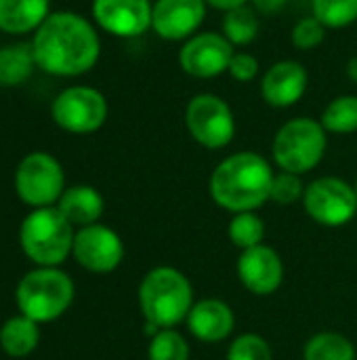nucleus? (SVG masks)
Instances as JSON below:
<instances>
[{"label":"nucleus","mask_w":357,"mask_h":360,"mask_svg":"<svg viewBox=\"0 0 357 360\" xmlns=\"http://www.w3.org/2000/svg\"><path fill=\"white\" fill-rule=\"evenodd\" d=\"M206 13L204 0H156L151 32L166 42H185L200 32Z\"/></svg>","instance_id":"obj_14"},{"label":"nucleus","mask_w":357,"mask_h":360,"mask_svg":"<svg viewBox=\"0 0 357 360\" xmlns=\"http://www.w3.org/2000/svg\"><path fill=\"white\" fill-rule=\"evenodd\" d=\"M185 127L191 139L206 150H223L236 137L234 110L215 93H198L187 101Z\"/></svg>","instance_id":"obj_8"},{"label":"nucleus","mask_w":357,"mask_h":360,"mask_svg":"<svg viewBox=\"0 0 357 360\" xmlns=\"http://www.w3.org/2000/svg\"><path fill=\"white\" fill-rule=\"evenodd\" d=\"M236 46L221 32H198L187 38L177 55L179 68L200 80L227 74Z\"/></svg>","instance_id":"obj_11"},{"label":"nucleus","mask_w":357,"mask_h":360,"mask_svg":"<svg viewBox=\"0 0 357 360\" xmlns=\"http://www.w3.org/2000/svg\"><path fill=\"white\" fill-rule=\"evenodd\" d=\"M55 207L78 230L84 226L99 224V219L105 211V200L97 188L78 184V186L65 188V192L61 194V198Z\"/></svg>","instance_id":"obj_18"},{"label":"nucleus","mask_w":357,"mask_h":360,"mask_svg":"<svg viewBox=\"0 0 357 360\" xmlns=\"http://www.w3.org/2000/svg\"><path fill=\"white\" fill-rule=\"evenodd\" d=\"M326 133L351 135L357 133V95H339L328 101L320 118Z\"/></svg>","instance_id":"obj_24"},{"label":"nucleus","mask_w":357,"mask_h":360,"mask_svg":"<svg viewBox=\"0 0 357 360\" xmlns=\"http://www.w3.org/2000/svg\"><path fill=\"white\" fill-rule=\"evenodd\" d=\"M286 4H288V0H250V6L263 17H271V15L282 13Z\"/></svg>","instance_id":"obj_32"},{"label":"nucleus","mask_w":357,"mask_h":360,"mask_svg":"<svg viewBox=\"0 0 357 360\" xmlns=\"http://www.w3.org/2000/svg\"><path fill=\"white\" fill-rule=\"evenodd\" d=\"M189 333L204 344H219L234 333L236 314L231 306L219 297H206L194 304L187 316Z\"/></svg>","instance_id":"obj_17"},{"label":"nucleus","mask_w":357,"mask_h":360,"mask_svg":"<svg viewBox=\"0 0 357 360\" xmlns=\"http://www.w3.org/2000/svg\"><path fill=\"white\" fill-rule=\"evenodd\" d=\"M227 360H274V350L263 335L242 333L229 344Z\"/></svg>","instance_id":"obj_28"},{"label":"nucleus","mask_w":357,"mask_h":360,"mask_svg":"<svg viewBox=\"0 0 357 360\" xmlns=\"http://www.w3.org/2000/svg\"><path fill=\"white\" fill-rule=\"evenodd\" d=\"M72 257L80 268L93 274H109L124 259V243L116 230L93 224L76 230Z\"/></svg>","instance_id":"obj_12"},{"label":"nucleus","mask_w":357,"mask_h":360,"mask_svg":"<svg viewBox=\"0 0 357 360\" xmlns=\"http://www.w3.org/2000/svg\"><path fill=\"white\" fill-rule=\"evenodd\" d=\"M145 327L151 335L160 329H175L185 323L194 308V287L189 278L170 266L151 268L137 291Z\"/></svg>","instance_id":"obj_3"},{"label":"nucleus","mask_w":357,"mask_h":360,"mask_svg":"<svg viewBox=\"0 0 357 360\" xmlns=\"http://www.w3.org/2000/svg\"><path fill=\"white\" fill-rule=\"evenodd\" d=\"M221 34L234 46H248L259 36V13L250 4L223 13Z\"/></svg>","instance_id":"obj_23"},{"label":"nucleus","mask_w":357,"mask_h":360,"mask_svg":"<svg viewBox=\"0 0 357 360\" xmlns=\"http://www.w3.org/2000/svg\"><path fill=\"white\" fill-rule=\"evenodd\" d=\"M326 32L328 30L314 15H307L295 23L290 32V42L297 51H314L326 40Z\"/></svg>","instance_id":"obj_29"},{"label":"nucleus","mask_w":357,"mask_h":360,"mask_svg":"<svg viewBox=\"0 0 357 360\" xmlns=\"http://www.w3.org/2000/svg\"><path fill=\"white\" fill-rule=\"evenodd\" d=\"M274 169L259 152H236L223 158L210 173L208 190L213 200L234 213L261 209L271 194Z\"/></svg>","instance_id":"obj_2"},{"label":"nucleus","mask_w":357,"mask_h":360,"mask_svg":"<svg viewBox=\"0 0 357 360\" xmlns=\"http://www.w3.org/2000/svg\"><path fill=\"white\" fill-rule=\"evenodd\" d=\"M42 325L34 323L23 314H15L6 319L0 327V348L11 359H27L36 352L42 331Z\"/></svg>","instance_id":"obj_20"},{"label":"nucleus","mask_w":357,"mask_h":360,"mask_svg":"<svg viewBox=\"0 0 357 360\" xmlns=\"http://www.w3.org/2000/svg\"><path fill=\"white\" fill-rule=\"evenodd\" d=\"M32 51L38 70L76 78L90 72L101 57V38L97 27L80 13L55 11L32 34Z\"/></svg>","instance_id":"obj_1"},{"label":"nucleus","mask_w":357,"mask_h":360,"mask_svg":"<svg viewBox=\"0 0 357 360\" xmlns=\"http://www.w3.org/2000/svg\"><path fill=\"white\" fill-rule=\"evenodd\" d=\"M189 344L177 329H160L147 346V360H189Z\"/></svg>","instance_id":"obj_27"},{"label":"nucleus","mask_w":357,"mask_h":360,"mask_svg":"<svg viewBox=\"0 0 357 360\" xmlns=\"http://www.w3.org/2000/svg\"><path fill=\"white\" fill-rule=\"evenodd\" d=\"M309 86V72L297 59H280L271 63L261 78V97L276 110L297 105Z\"/></svg>","instance_id":"obj_15"},{"label":"nucleus","mask_w":357,"mask_h":360,"mask_svg":"<svg viewBox=\"0 0 357 360\" xmlns=\"http://www.w3.org/2000/svg\"><path fill=\"white\" fill-rule=\"evenodd\" d=\"M15 192L29 209L55 207L65 192V173L61 162L48 152L25 154L15 169Z\"/></svg>","instance_id":"obj_7"},{"label":"nucleus","mask_w":357,"mask_h":360,"mask_svg":"<svg viewBox=\"0 0 357 360\" xmlns=\"http://www.w3.org/2000/svg\"><path fill=\"white\" fill-rule=\"evenodd\" d=\"M210 8L215 11H221V13H229L234 8H240V6H246L250 4V0H204Z\"/></svg>","instance_id":"obj_33"},{"label":"nucleus","mask_w":357,"mask_h":360,"mask_svg":"<svg viewBox=\"0 0 357 360\" xmlns=\"http://www.w3.org/2000/svg\"><path fill=\"white\" fill-rule=\"evenodd\" d=\"M36 68L38 65L29 42L0 46V86H21Z\"/></svg>","instance_id":"obj_21"},{"label":"nucleus","mask_w":357,"mask_h":360,"mask_svg":"<svg viewBox=\"0 0 357 360\" xmlns=\"http://www.w3.org/2000/svg\"><path fill=\"white\" fill-rule=\"evenodd\" d=\"M227 236H229L234 247L246 251V249L263 245L265 224H263V219L259 217L257 211L234 213V217L229 221V228H227Z\"/></svg>","instance_id":"obj_25"},{"label":"nucleus","mask_w":357,"mask_h":360,"mask_svg":"<svg viewBox=\"0 0 357 360\" xmlns=\"http://www.w3.org/2000/svg\"><path fill=\"white\" fill-rule=\"evenodd\" d=\"M353 190H356V196H357V177H356V181H353Z\"/></svg>","instance_id":"obj_35"},{"label":"nucleus","mask_w":357,"mask_h":360,"mask_svg":"<svg viewBox=\"0 0 357 360\" xmlns=\"http://www.w3.org/2000/svg\"><path fill=\"white\" fill-rule=\"evenodd\" d=\"M76 297V285L61 268H38L21 276L15 289V304L19 314L38 325H48L61 319Z\"/></svg>","instance_id":"obj_4"},{"label":"nucleus","mask_w":357,"mask_h":360,"mask_svg":"<svg viewBox=\"0 0 357 360\" xmlns=\"http://www.w3.org/2000/svg\"><path fill=\"white\" fill-rule=\"evenodd\" d=\"M305 184L301 175L288 173V171H278L271 181V194L269 200L278 205H295L297 200H303L305 194Z\"/></svg>","instance_id":"obj_30"},{"label":"nucleus","mask_w":357,"mask_h":360,"mask_svg":"<svg viewBox=\"0 0 357 360\" xmlns=\"http://www.w3.org/2000/svg\"><path fill=\"white\" fill-rule=\"evenodd\" d=\"M328 133L320 120L297 116L286 120L271 143V156L280 171L305 175L314 171L326 156Z\"/></svg>","instance_id":"obj_6"},{"label":"nucleus","mask_w":357,"mask_h":360,"mask_svg":"<svg viewBox=\"0 0 357 360\" xmlns=\"http://www.w3.org/2000/svg\"><path fill=\"white\" fill-rule=\"evenodd\" d=\"M76 228L57 207L32 209L19 226V247L38 268H59L74 249Z\"/></svg>","instance_id":"obj_5"},{"label":"nucleus","mask_w":357,"mask_h":360,"mask_svg":"<svg viewBox=\"0 0 357 360\" xmlns=\"http://www.w3.org/2000/svg\"><path fill=\"white\" fill-rule=\"evenodd\" d=\"M238 278L244 289L257 297L274 295L284 281V262L280 253L267 245L242 251L238 259Z\"/></svg>","instance_id":"obj_16"},{"label":"nucleus","mask_w":357,"mask_h":360,"mask_svg":"<svg viewBox=\"0 0 357 360\" xmlns=\"http://www.w3.org/2000/svg\"><path fill=\"white\" fill-rule=\"evenodd\" d=\"M259 59L248 53V51H236L231 61H229V70L227 74L236 80V82H252L259 76Z\"/></svg>","instance_id":"obj_31"},{"label":"nucleus","mask_w":357,"mask_h":360,"mask_svg":"<svg viewBox=\"0 0 357 360\" xmlns=\"http://www.w3.org/2000/svg\"><path fill=\"white\" fill-rule=\"evenodd\" d=\"M48 15V0H0V32L13 36L34 34Z\"/></svg>","instance_id":"obj_19"},{"label":"nucleus","mask_w":357,"mask_h":360,"mask_svg":"<svg viewBox=\"0 0 357 360\" xmlns=\"http://www.w3.org/2000/svg\"><path fill=\"white\" fill-rule=\"evenodd\" d=\"M93 21L116 38H139L151 30V0H93Z\"/></svg>","instance_id":"obj_13"},{"label":"nucleus","mask_w":357,"mask_h":360,"mask_svg":"<svg viewBox=\"0 0 357 360\" xmlns=\"http://www.w3.org/2000/svg\"><path fill=\"white\" fill-rule=\"evenodd\" d=\"M356 346L349 338L335 331H322L314 335L305 348L303 360H356Z\"/></svg>","instance_id":"obj_22"},{"label":"nucleus","mask_w":357,"mask_h":360,"mask_svg":"<svg viewBox=\"0 0 357 360\" xmlns=\"http://www.w3.org/2000/svg\"><path fill=\"white\" fill-rule=\"evenodd\" d=\"M305 213L324 228L347 226L357 215V196L353 184L324 175L307 184L303 194Z\"/></svg>","instance_id":"obj_10"},{"label":"nucleus","mask_w":357,"mask_h":360,"mask_svg":"<svg viewBox=\"0 0 357 360\" xmlns=\"http://www.w3.org/2000/svg\"><path fill=\"white\" fill-rule=\"evenodd\" d=\"M109 114L105 95L86 84H74L63 89L50 105V116L55 124L72 135L97 133Z\"/></svg>","instance_id":"obj_9"},{"label":"nucleus","mask_w":357,"mask_h":360,"mask_svg":"<svg viewBox=\"0 0 357 360\" xmlns=\"http://www.w3.org/2000/svg\"><path fill=\"white\" fill-rule=\"evenodd\" d=\"M345 74H347L349 82L357 86V55L349 57V61H347V65H345Z\"/></svg>","instance_id":"obj_34"},{"label":"nucleus","mask_w":357,"mask_h":360,"mask_svg":"<svg viewBox=\"0 0 357 360\" xmlns=\"http://www.w3.org/2000/svg\"><path fill=\"white\" fill-rule=\"evenodd\" d=\"M311 15L326 30H343L357 21V0H311Z\"/></svg>","instance_id":"obj_26"}]
</instances>
